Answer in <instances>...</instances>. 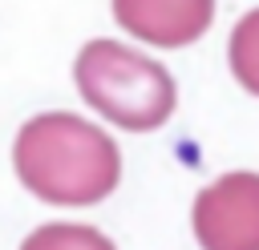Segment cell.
Returning a JSON list of instances; mask_svg holds the SVG:
<instances>
[{
	"label": "cell",
	"mask_w": 259,
	"mask_h": 250,
	"mask_svg": "<svg viewBox=\"0 0 259 250\" xmlns=\"http://www.w3.org/2000/svg\"><path fill=\"white\" fill-rule=\"evenodd\" d=\"M12 165L49 206H93L121 181V153L105 129L77 113H40L24 121L12 145Z\"/></svg>",
	"instance_id": "obj_1"
},
{
	"label": "cell",
	"mask_w": 259,
	"mask_h": 250,
	"mask_svg": "<svg viewBox=\"0 0 259 250\" xmlns=\"http://www.w3.org/2000/svg\"><path fill=\"white\" fill-rule=\"evenodd\" d=\"M73 73L85 105L121 129L146 133L174 113V77L117 40H89Z\"/></svg>",
	"instance_id": "obj_2"
},
{
	"label": "cell",
	"mask_w": 259,
	"mask_h": 250,
	"mask_svg": "<svg viewBox=\"0 0 259 250\" xmlns=\"http://www.w3.org/2000/svg\"><path fill=\"white\" fill-rule=\"evenodd\" d=\"M190 226L202 250H259V173L214 177L194 198Z\"/></svg>",
	"instance_id": "obj_3"
},
{
	"label": "cell",
	"mask_w": 259,
	"mask_h": 250,
	"mask_svg": "<svg viewBox=\"0 0 259 250\" xmlns=\"http://www.w3.org/2000/svg\"><path fill=\"white\" fill-rule=\"evenodd\" d=\"M113 16L158 48H182L210 28L214 0H113Z\"/></svg>",
	"instance_id": "obj_4"
},
{
	"label": "cell",
	"mask_w": 259,
	"mask_h": 250,
	"mask_svg": "<svg viewBox=\"0 0 259 250\" xmlns=\"http://www.w3.org/2000/svg\"><path fill=\"white\" fill-rule=\"evenodd\" d=\"M20 250H117L101 230L93 226H81V222H49V226H36Z\"/></svg>",
	"instance_id": "obj_5"
},
{
	"label": "cell",
	"mask_w": 259,
	"mask_h": 250,
	"mask_svg": "<svg viewBox=\"0 0 259 250\" xmlns=\"http://www.w3.org/2000/svg\"><path fill=\"white\" fill-rule=\"evenodd\" d=\"M231 73L247 93L259 97V8H251L231 32Z\"/></svg>",
	"instance_id": "obj_6"
}]
</instances>
